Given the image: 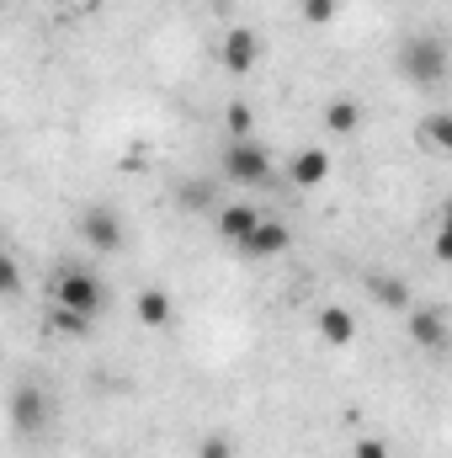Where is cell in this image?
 Listing matches in <instances>:
<instances>
[{"label": "cell", "mask_w": 452, "mask_h": 458, "mask_svg": "<svg viewBox=\"0 0 452 458\" xmlns=\"http://www.w3.org/2000/svg\"><path fill=\"white\" fill-rule=\"evenodd\" d=\"M54 304H64V310L96 320V315L107 310V288H102V277L86 272V267H59V272H54Z\"/></svg>", "instance_id": "cell-2"}, {"label": "cell", "mask_w": 452, "mask_h": 458, "mask_svg": "<svg viewBox=\"0 0 452 458\" xmlns=\"http://www.w3.org/2000/svg\"><path fill=\"white\" fill-rule=\"evenodd\" d=\"M224 176L239 187H266L272 182V160L255 139H229L224 144Z\"/></svg>", "instance_id": "cell-3"}, {"label": "cell", "mask_w": 452, "mask_h": 458, "mask_svg": "<svg viewBox=\"0 0 452 458\" xmlns=\"http://www.w3.org/2000/svg\"><path fill=\"white\" fill-rule=\"evenodd\" d=\"M325 128L340 133V139H351V133L362 128V102H356V97H336V102L325 107Z\"/></svg>", "instance_id": "cell-14"}, {"label": "cell", "mask_w": 452, "mask_h": 458, "mask_svg": "<svg viewBox=\"0 0 452 458\" xmlns=\"http://www.w3.org/2000/svg\"><path fill=\"white\" fill-rule=\"evenodd\" d=\"M176 198H181V208H192V214H219V208H224V203H219V187H213L208 176L181 182V187H176Z\"/></svg>", "instance_id": "cell-13"}, {"label": "cell", "mask_w": 452, "mask_h": 458, "mask_svg": "<svg viewBox=\"0 0 452 458\" xmlns=\"http://www.w3.org/2000/svg\"><path fill=\"white\" fill-rule=\"evenodd\" d=\"M298 11H304V21H314V27H331L340 11V0H298Z\"/></svg>", "instance_id": "cell-19"}, {"label": "cell", "mask_w": 452, "mask_h": 458, "mask_svg": "<svg viewBox=\"0 0 452 458\" xmlns=\"http://www.w3.org/2000/svg\"><path fill=\"white\" fill-rule=\"evenodd\" d=\"M133 315H138V326L165 331V326H171V315H176V304H171V293H165V288H144V293L133 299Z\"/></svg>", "instance_id": "cell-11"}, {"label": "cell", "mask_w": 452, "mask_h": 458, "mask_svg": "<svg viewBox=\"0 0 452 458\" xmlns=\"http://www.w3.org/2000/svg\"><path fill=\"white\" fill-rule=\"evenodd\" d=\"M48 326H54V331H64V336H91V315H75V310H64V304H54Z\"/></svg>", "instance_id": "cell-18"}, {"label": "cell", "mask_w": 452, "mask_h": 458, "mask_svg": "<svg viewBox=\"0 0 452 458\" xmlns=\"http://www.w3.org/2000/svg\"><path fill=\"white\" fill-rule=\"evenodd\" d=\"M80 240H86L91 250H102V256H117V250L128 245V229H122V219H117V208L91 203V208L80 214Z\"/></svg>", "instance_id": "cell-4"}, {"label": "cell", "mask_w": 452, "mask_h": 458, "mask_svg": "<svg viewBox=\"0 0 452 458\" xmlns=\"http://www.w3.org/2000/svg\"><path fill=\"white\" fill-rule=\"evenodd\" d=\"M197 458H234V443H229V437H208V443L197 448Z\"/></svg>", "instance_id": "cell-22"}, {"label": "cell", "mask_w": 452, "mask_h": 458, "mask_svg": "<svg viewBox=\"0 0 452 458\" xmlns=\"http://www.w3.org/2000/svg\"><path fill=\"white\" fill-rule=\"evenodd\" d=\"M431 256H437V261H452V225L437 229V240H431Z\"/></svg>", "instance_id": "cell-23"}, {"label": "cell", "mask_w": 452, "mask_h": 458, "mask_svg": "<svg viewBox=\"0 0 452 458\" xmlns=\"http://www.w3.org/2000/svg\"><path fill=\"white\" fill-rule=\"evenodd\" d=\"M320 336H325L331 346H351V342H356V320H351L346 310L331 304V310H320Z\"/></svg>", "instance_id": "cell-16"}, {"label": "cell", "mask_w": 452, "mask_h": 458, "mask_svg": "<svg viewBox=\"0 0 452 458\" xmlns=\"http://www.w3.org/2000/svg\"><path fill=\"white\" fill-rule=\"evenodd\" d=\"M224 128H229V139H255V107L250 102H229Z\"/></svg>", "instance_id": "cell-17"}, {"label": "cell", "mask_w": 452, "mask_h": 458, "mask_svg": "<svg viewBox=\"0 0 452 458\" xmlns=\"http://www.w3.org/2000/svg\"><path fill=\"white\" fill-rule=\"evenodd\" d=\"M0 293H5V299H16V293H21V267H16L11 256L0 261Z\"/></svg>", "instance_id": "cell-20"}, {"label": "cell", "mask_w": 452, "mask_h": 458, "mask_svg": "<svg viewBox=\"0 0 452 458\" xmlns=\"http://www.w3.org/2000/svg\"><path fill=\"white\" fill-rule=\"evenodd\" d=\"M331 149H320V144H309V149H298L293 155V165H288V176H293V187L298 192H314V187H325L331 182Z\"/></svg>", "instance_id": "cell-7"}, {"label": "cell", "mask_w": 452, "mask_h": 458, "mask_svg": "<svg viewBox=\"0 0 452 458\" xmlns=\"http://www.w3.org/2000/svg\"><path fill=\"white\" fill-rule=\"evenodd\" d=\"M448 70H452V54L437 32H415V38L399 43V75H405L410 86L437 91V86L448 81Z\"/></svg>", "instance_id": "cell-1"}, {"label": "cell", "mask_w": 452, "mask_h": 458, "mask_svg": "<svg viewBox=\"0 0 452 458\" xmlns=\"http://www.w3.org/2000/svg\"><path fill=\"white\" fill-rule=\"evenodd\" d=\"M48 421V400H43V389L38 384H21L16 394H11V427L16 432H38Z\"/></svg>", "instance_id": "cell-10"}, {"label": "cell", "mask_w": 452, "mask_h": 458, "mask_svg": "<svg viewBox=\"0 0 452 458\" xmlns=\"http://www.w3.org/2000/svg\"><path fill=\"white\" fill-rule=\"evenodd\" d=\"M367 293H372V304H383V310H394V315H410V310H415L410 283L394 277V272H367Z\"/></svg>", "instance_id": "cell-9"}, {"label": "cell", "mask_w": 452, "mask_h": 458, "mask_svg": "<svg viewBox=\"0 0 452 458\" xmlns=\"http://www.w3.org/2000/svg\"><path fill=\"white\" fill-rule=\"evenodd\" d=\"M351 458H389V443L383 437H356L351 443Z\"/></svg>", "instance_id": "cell-21"}, {"label": "cell", "mask_w": 452, "mask_h": 458, "mask_svg": "<svg viewBox=\"0 0 452 458\" xmlns=\"http://www.w3.org/2000/svg\"><path fill=\"white\" fill-rule=\"evenodd\" d=\"M405 331H410V342L421 346V352H448L452 346L448 310H437V304H415V310L405 315Z\"/></svg>", "instance_id": "cell-5"}, {"label": "cell", "mask_w": 452, "mask_h": 458, "mask_svg": "<svg viewBox=\"0 0 452 458\" xmlns=\"http://www.w3.org/2000/svg\"><path fill=\"white\" fill-rule=\"evenodd\" d=\"M288 245H293V229L282 225V219H261V225L239 240V250H245V256H255V261H266V256H282Z\"/></svg>", "instance_id": "cell-8"}, {"label": "cell", "mask_w": 452, "mask_h": 458, "mask_svg": "<svg viewBox=\"0 0 452 458\" xmlns=\"http://www.w3.org/2000/svg\"><path fill=\"white\" fill-rule=\"evenodd\" d=\"M255 225H261V214H255L250 203H224V208L213 214V229H219L224 240H234V245H239V240H245Z\"/></svg>", "instance_id": "cell-12"}, {"label": "cell", "mask_w": 452, "mask_h": 458, "mask_svg": "<svg viewBox=\"0 0 452 458\" xmlns=\"http://www.w3.org/2000/svg\"><path fill=\"white\" fill-rule=\"evenodd\" d=\"M219 59H224L229 75H250L255 59H261V32L255 27H229L224 43H219Z\"/></svg>", "instance_id": "cell-6"}, {"label": "cell", "mask_w": 452, "mask_h": 458, "mask_svg": "<svg viewBox=\"0 0 452 458\" xmlns=\"http://www.w3.org/2000/svg\"><path fill=\"white\" fill-rule=\"evenodd\" d=\"M421 144H431V149H442V155H452V113L448 107H437V113L421 117Z\"/></svg>", "instance_id": "cell-15"}]
</instances>
